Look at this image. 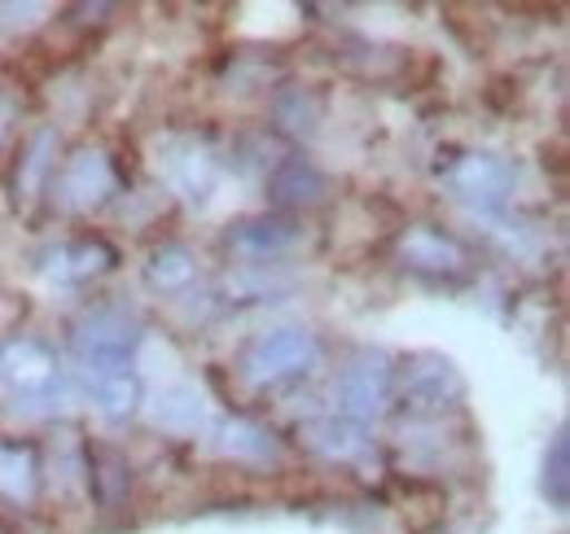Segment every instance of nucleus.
<instances>
[{"label": "nucleus", "instance_id": "nucleus-1", "mask_svg": "<svg viewBox=\"0 0 570 534\" xmlns=\"http://www.w3.org/2000/svg\"><path fill=\"white\" fill-rule=\"evenodd\" d=\"M395 399V364L386 350H360L343 364L338 382H334V407L338 421L352 429H373Z\"/></svg>", "mask_w": 570, "mask_h": 534}, {"label": "nucleus", "instance_id": "nucleus-2", "mask_svg": "<svg viewBox=\"0 0 570 534\" xmlns=\"http://www.w3.org/2000/svg\"><path fill=\"white\" fill-rule=\"evenodd\" d=\"M316 364H321V342L303 325H285V329H273V334H259L237 359L242 377L255 390H277L285 382H298Z\"/></svg>", "mask_w": 570, "mask_h": 534}, {"label": "nucleus", "instance_id": "nucleus-3", "mask_svg": "<svg viewBox=\"0 0 570 534\" xmlns=\"http://www.w3.org/2000/svg\"><path fill=\"white\" fill-rule=\"evenodd\" d=\"M75 359L79 368H115V364H132L137 346H141V320L128 307H92L79 316L71 334Z\"/></svg>", "mask_w": 570, "mask_h": 534}, {"label": "nucleus", "instance_id": "nucleus-4", "mask_svg": "<svg viewBox=\"0 0 570 534\" xmlns=\"http://www.w3.org/2000/svg\"><path fill=\"white\" fill-rule=\"evenodd\" d=\"M0 377L18 399H49L62 390V359L45 337L18 334L0 346Z\"/></svg>", "mask_w": 570, "mask_h": 534}, {"label": "nucleus", "instance_id": "nucleus-5", "mask_svg": "<svg viewBox=\"0 0 570 534\" xmlns=\"http://www.w3.org/2000/svg\"><path fill=\"white\" fill-rule=\"evenodd\" d=\"M395 386L404 403L413 412H426V416H443L448 407L465 399V382L461 373L452 368V359L434 355V350H422V355H409L404 368L395 373Z\"/></svg>", "mask_w": 570, "mask_h": 534}, {"label": "nucleus", "instance_id": "nucleus-6", "mask_svg": "<svg viewBox=\"0 0 570 534\" xmlns=\"http://www.w3.org/2000/svg\"><path fill=\"white\" fill-rule=\"evenodd\" d=\"M53 180H58V201L67 210H75V215H92V210H101L106 201L119 194L115 158L106 149H92V145L75 149Z\"/></svg>", "mask_w": 570, "mask_h": 534}, {"label": "nucleus", "instance_id": "nucleus-7", "mask_svg": "<svg viewBox=\"0 0 570 534\" xmlns=\"http://www.w3.org/2000/svg\"><path fill=\"white\" fill-rule=\"evenodd\" d=\"M443 180H448V189L456 198L470 201L474 210H500L513 194V167L500 154H488V149H465L448 167Z\"/></svg>", "mask_w": 570, "mask_h": 534}, {"label": "nucleus", "instance_id": "nucleus-8", "mask_svg": "<svg viewBox=\"0 0 570 534\" xmlns=\"http://www.w3.org/2000/svg\"><path fill=\"white\" fill-rule=\"evenodd\" d=\"M400 264L413 267L417 276H430V280H461L470 271V250L443 233L439 224H413L400 233Z\"/></svg>", "mask_w": 570, "mask_h": 534}, {"label": "nucleus", "instance_id": "nucleus-9", "mask_svg": "<svg viewBox=\"0 0 570 534\" xmlns=\"http://www.w3.org/2000/svg\"><path fill=\"white\" fill-rule=\"evenodd\" d=\"M294 241H298V228L282 215H250L224 228V246L246 264H273L285 250H294Z\"/></svg>", "mask_w": 570, "mask_h": 534}, {"label": "nucleus", "instance_id": "nucleus-10", "mask_svg": "<svg viewBox=\"0 0 570 534\" xmlns=\"http://www.w3.org/2000/svg\"><path fill=\"white\" fill-rule=\"evenodd\" d=\"M163 171L171 180V189L185 201L203 206L215 194V180H219V167H215L212 149L198 145V140H171L163 149Z\"/></svg>", "mask_w": 570, "mask_h": 534}, {"label": "nucleus", "instance_id": "nucleus-11", "mask_svg": "<svg viewBox=\"0 0 570 534\" xmlns=\"http://www.w3.org/2000/svg\"><path fill=\"white\" fill-rule=\"evenodd\" d=\"M115 264H119V255H115V246H110L106 237H75L67 246L49 250L45 271H49L58 285H83V280L106 276Z\"/></svg>", "mask_w": 570, "mask_h": 534}, {"label": "nucleus", "instance_id": "nucleus-12", "mask_svg": "<svg viewBox=\"0 0 570 534\" xmlns=\"http://www.w3.org/2000/svg\"><path fill=\"white\" fill-rule=\"evenodd\" d=\"M83 382H88V395L97 403V412L106 416V421H128V416H137V407H141V377H137V368L132 364H115V368H88L83 373Z\"/></svg>", "mask_w": 570, "mask_h": 534}, {"label": "nucleus", "instance_id": "nucleus-13", "mask_svg": "<svg viewBox=\"0 0 570 534\" xmlns=\"http://www.w3.org/2000/svg\"><path fill=\"white\" fill-rule=\"evenodd\" d=\"M268 198L282 210H312V206L330 198V180L307 158H285L268 176Z\"/></svg>", "mask_w": 570, "mask_h": 534}, {"label": "nucleus", "instance_id": "nucleus-14", "mask_svg": "<svg viewBox=\"0 0 570 534\" xmlns=\"http://www.w3.org/2000/svg\"><path fill=\"white\" fill-rule=\"evenodd\" d=\"M40 482V452L22 438H0V495L9 504H31Z\"/></svg>", "mask_w": 570, "mask_h": 534}, {"label": "nucleus", "instance_id": "nucleus-15", "mask_svg": "<svg viewBox=\"0 0 570 534\" xmlns=\"http://www.w3.org/2000/svg\"><path fill=\"white\" fill-rule=\"evenodd\" d=\"M58 149H62V140H58L53 128H36V132L27 136L22 158H18V176H13L18 198H40V189L58 176Z\"/></svg>", "mask_w": 570, "mask_h": 534}, {"label": "nucleus", "instance_id": "nucleus-16", "mask_svg": "<svg viewBox=\"0 0 570 534\" xmlns=\"http://www.w3.org/2000/svg\"><path fill=\"white\" fill-rule=\"evenodd\" d=\"M194 280H198V255L189 246L167 241V246L149 250V259H145V285L154 294H167V298L171 294H185Z\"/></svg>", "mask_w": 570, "mask_h": 534}, {"label": "nucleus", "instance_id": "nucleus-17", "mask_svg": "<svg viewBox=\"0 0 570 534\" xmlns=\"http://www.w3.org/2000/svg\"><path fill=\"white\" fill-rule=\"evenodd\" d=\"M219 452L233 456V461H246V465H268V461L282 456V443H277V434H273L268 425L237 416V421H224V429H219Z\"/></svg>", "mask_w": 570, "mask_h": 534}, {"label": "nucleus", "instance_id": "nucleus-18", "mask_svg": "<svg viewBox=\"0 0 570 534\" xmlns=\"http://www.w3.org/2000/svg\"><path fill=\"white\" fill-rule=\"evenodd\" d=\"M88 486H92V500L106 513H115L132 495V468H128V461L115 447H97L92 461H88Z\"/></svg>", "mask_w": 570, "mask_h": 534}, {"label": "nucleus", "instance_id": "nucleus-19", "mask_svg": "<svg viewBox=\"0 0 570 534\" xmlns=\"http://www.w3.org/2000/svg\"><path fill=\"white\" fill-rule=\"evenodd\" d=\"M207 416V403L198 395V386L180 382V386H167L158 399H154V425L167 429V434H194Z\"/></svg>", "mask_w": 570, "mask_h": 534}, {"label": "nucleus", "instance_id": "nucleus-20", "mask_svg": "<svg viewBox=\"0 0 570 534\" xmlns=\"http://www.w3.org/2000/svg\"><path fill=\"white\" fill-rule=\"evenodd\" d=\"M540 486H544V500L562 513L570 504V438H567V425L553 434V443H549V452H544V477H540Z\"/></svg>", "mask_w": 570, "mask_h": 534}, {"label": "nucleus", "instance_id": "nucleus-21", "mask_svg": "<svg viewBox=\"0 0 570 534\" xmlns=\"http://www.w3.org/2000/svg\"><path fill=\"white\" fill-rule=\"evenodd\" d=\"M273 119H277L282 132L307 136L316 132V123H321V101L307 88H285L282 97H277V106H273Z\"/></svg>", "mask_w": 570, "mask_h": 534}, {"label": "nucleus", "instance_id": "nucleus-22", "mask_svg": "<svg viewBox=\"0 0 570 534\" xmlns=\"http://www.w3.org/2000/svg\"><path fill=\"white\" fill-rule=\"evenodd\" d=\"M312 447L325 452L330 461H356L360 452L368 447V438H360V429L343 425V421L334 416V421H321V425L312 429Z\"/></svg>", "mask_w": 570, "mask_h": 534}, {"label": "nucleus", "instance_id": "nucleus-23", "mask_svg": "<svg viewBox=\"0 0 570 534\" xmlns=\"http://www.w3.org/2000/svg\"><path fill=\"white\" fill-rule=\"evenodd\" d=\"M18 115H22V110H18V101H13L9 92H0V145L13 136V123H18Z\"/></svg>", "mask_w": 570, "mask_h": 534}]
</instances>
